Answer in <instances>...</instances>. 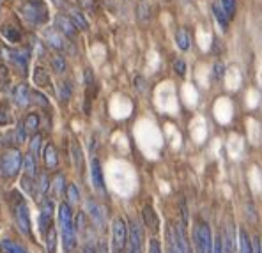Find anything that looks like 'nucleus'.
<instances>
[{"instance_id": "1", "label": "nucleus", "mask_w": 262, "mask_h": 253, "mask_svg": "<svg viewBox=\"0 0 262 253\" xmlns=\"http://www.w3.org/2000/svg\"><path fill=\"white\" fill-rule=\"evenodd\" d=\"M59 223H60V236H62V246L64 251L71 253L77 248V227H74V216H73V205L62 202L59 205Z\"/></svg>"}, {"instance_id": "2", "label": "nucleus", "mask_w": 262, "mask_h": 253, "mask_svg": "<svg viewBox=\"0 0 262 253\" xmlns=\"http://www.w3.org/2000/svg\"><path fill=\"white\" fill-rule=\"evenodd\" d=\"M20 13L23 20L34 27H41L50 20V11L45 0H25L20 6Z\"/></svg>"}, {"instance_id": "3", "label": "nucleus", "mask_w": 262, "mask_h": 253, "mask_svg": "<svg viewBox=\"0 0 262 253\" xmlns=\"http://www.w3.org/2000/svg\"><path fill=\"white\" fill-rule=\"evenodd\" d=\"M21 165H23V154L16 147H11L0 156V177L6 180L14 179L20 173Z\"/></svg>"}, {"instance_id": "4", "label": "nucleus", "mask_w": 262, "mask_h": 253, "mask_svg": "<svg viewBox=\"0 0 262 253\" xmlns=\"http://www.w3.org/2000/svg\"><path fill=\"white\" fill-rule=\"evenodd\" d=\"M11 198H13V214L16 220L18 229L25 236H32V227H30V209L23 197L18 191H11Z\"/></svg>"}, {"instance_id": "5", "label": "nucleus", "mask_w": 262, "mask_h": 253, "mask_svg": "<svg viewBox=\"0 0 262 253\" xmlns=\"http://www.w3.org/2000/svg\"><path fill=\"white\" fill-rule=\"evenodd\" d=\"M167 251L168 253H192L186 237V229L181 223H170L167 227Z\"/></svg>"}, {"instance_id": "6", "label": "nucleus", "mask_w": 262, "mask_h": 253, "mask_svg": "<svg viewBox=\"0 0 262 253\" xmlns=\"http://www.w3.org/2000/svg\"><path fill=\"white\" fill-rule=\"evenodd\" d=\"M193 244L197 253H211L213 251V232L207 222L197 220L193 227Z\"/></svg>"}, {"instance_id": "7", "label": "nucleus", "mask_w": 262, "mask_h": 253, "mask_svg": "<svg viewBox=\"0 0 262 253\" xmlns=\"http://www.w3.org/2000/svg\"><path fill=\"white\" fill-rule=\"evenodd\" d=\"M128 236H130V229H128L124 218H116L112 223V248L114 250L126 251Z\"/></svg>"}, {"instance_id": "8", "label": "nucleus", "mask_w": 262, "mask_h": 253, "mask_svg": "<svg viewBox=\"0 0 262 253\" xmlns=\"http://www.w3.org/2000/svg\"><path fill=\"white\" fill-rule=\"evenodd\" d=\"M53 214H55V204L50 198L41 200V209H39V232L41 236H45L48 232L50 227H53Z\"/></svg>"}, {"instance_id": "9", "label": "nucleus", "mask_w": 262, "mask_h": 253, "mask_svg": "<svg viewBox=\"0 0 262 253\" xmlns=\"http://www.w3.org/2000/svg\"><path fill=\"white\" fill-rule=\"evenodd\" d=\"M7 60L20 71L21 75L28 73V62H30V48H14L7 52Z\"/></svg>"}, {"instance_id": "10", "label": "nucleus", "mask_w": 262, "mask_h": 253, "mask_svg": "<svg viewBox=\"0 0 262 253\" xmlns=\"http://www.w3.org/2000/svg\"><path fill=\"white\" fill-rule=\"evenodd\" d=\"M45 41L48 43L50 48L55 50V52H59V53L60 52H73L74 53V50L71 48L67 38L60 34L57 28H48V30L45 32Z\"/></svg>"}, {"instance_id": "11", "label": "nucleus", "mask_w": 262, "mask_h": 253, "mask_svg": "<svg viewBox=\"0 0 262 253\" xmlns=\"http://www.w3.org/2000/svg\"><path fill=\"white\" fill-rule=\"evenodd\" d=\"M128 229H130L128 244L133 248V251L135 253H143V229H142V225H140V222L131 220L130 225H128Z\"/></svg>"}, {"instance_id": "12", "label": "nucleus", "mask_w": 262, "mask_h": 253, "mask_svg": "<svg viewBox=\"0 0 262 253\" xmlns=\"http://www.w3.org/2000/svg\"><path fill=\"white\" fill-rule=\"evenodd\" d=\"M55 28L60 32L62 35H66L67 39H77V34H78V28L77 25L71 21V18L64 13H59L55 16Z\"/></svg>"}, {"instance_id": "13", "label": "nucleus", "mask_w": 262, "mask_h": 253, "mask_svg": "<svg viewBox=\"0 0 262 253\" xmlns=\"http://www.w3.org/2000/svg\"><path fill=\"white\" fill-rule=\"evenodd\" d=\"M91 179H92V186L98 191L99 195H106V186H105V177H103V168H101V161L98 158H92L91 160Z\"/></svg>"}, {"instance_id": "14", "label": "nucleus", "mask_w": 262, "mask_h": 253, "mask_svg": "<svg viewBox=\"0 0 262 253\" xmlns=\"http://www.w3.org/2000/svg\"><path fill=\"white\" fill-rule=\"evenodd\" d=\"M87 212L91 216L92 223L96 225V229L103 230L105 229V212H103L101 205L94 200V198H89L87 200Z\"/></svg>"}, {"instance_id": "15", "label": "nucleus", "mask_w": 262, "mask_h": 253, "mask_svg": "<svg viewBox=\"0 0 262 253\" xmlns=\"http://www.w3.org/2000/svg\"><path fill=\"white\" fill-rule=\"evenodd\" d=\"M13 99L20 108L28 106V103L32 101V90H30V87H28V84H18L14 87Z\"/></svg>"}, {"instance_id": "16", "label": "nucleus", "mask_w": 262, "mask_h": 253, "mask_svg": "<svg viewBox=\"0 0 262 253\" xmlns=\"http://www.w3.org/2000/svg\"><path fill=\"white\" fill-rule=\"evenodd\" d=\"M50 177L48 173H38L35 177V190H34V198H38L39 202L45 200L46 198V193L50 191Z\"/></svg>"}, {"instance_id": "17", "label": "nucleus", "mask_w": 262, "mask_h": 253, "mask_svg": "<svg viewBox=\"0 0 262 253\" xmlns=\"http://www.w3.org/2000/svg\"><path fill=\"white\" fill-rule=\"evenodd\" d=\"M223 253H236V227L232 222L223 229Z\"/></svg>"}, {"instance_id": "18", "label": "nucleus", "mask_w": 262, "mask_h": 253, "mask_svg": "<svg viewBox=\"0 0 262 253\" xmlns=\"http://www.w3.org/2000/svg\"><path fill=\"white\" fill-rule=\"evenodd\" d=\"M43 161H45V167L48 170H55L59 167V153H57L55 146L52 142H48L45 146V151H43Z\"/></svg>"}, {"instance_id": "19", "label": "nucleus", "mask_w": 262, "mask_h": 253, "mask_svg": "<svg viewBox=\"0 0 262 253\" xmlns=\"http://www.w3.org/2000/svg\"><path fill=\"white\" fill-rule=\"evenodd\" d=\"M142 218H143V225H145L147 229H151L153 232L160 230V218H158L153 205H145V207L142 209Z\"/></svg>"}, {"instance_id": "20", "label": "nucleus", "mask_w": 262, "mask_h": 253, "mask_svg": "<svg viewBox=\"0 0 262 253\" xmlns=\"http://www.w3.org/2000/svg\"><path fill=\"white\" fill-rule=\"evenodd\" d=\"M69 156H71V161H73L74 168H77L78 172H84V151H82L80 143H78L77 140H71Z\"/></svg>"}, {"instance_id": "21", "label": "nucleus", "mask_w": 262, "mask_h": 253, "mask_svg": "<svg viewBox=\"0 0 262 253\" xmlns=\"http://www.w3.org/2000/svg\"><path fill=\"white\" fill-rule=\"evenodd\" d=\"M67 16H69L71 21L77 25L78 30H89V21H87V18H85V14L82 9L69 7V9H67Z\"/></svg>"}, {"instance_id": "22", "label": "nucleus", "mask_w": 262, "mask_h": 253, "mask_svg": "<svg viewBox=\"0 0 262 253\" xmlns=\"http://www.w3.org/2000/svg\"><path fill=\"white\" fill-rule=\"evenodd\" d=\"M21 170H23V173L25 175H28V177H38V160H35L34 156H32L30 153H27L23 156V165H21Z\"/></svg>"}, {"instance_id": "23", "label": "nucleus", "mask_w": 262, "mask_h": 253, "mask_svg": "<svg viewBox=\"0 0 262 253\" xmlns=\"http://www.w3.org/2000/svg\"><path fill=\"white\" fill-rule=\"evenodd\" d=\"M0 32H2V35L7 39L9 43H20L21 41V32L20 28L16 27V25H11V23H6L2 25V28H0Z\"/></svg>"}, {"instance_id": "24", "label": "nucleus", "mask_w": 262, "mask_h": 253, "mask_svg": "<svg viewBox=\"0 0 262 253\" xmlns=\"http://www.w3.org/2000/svg\"><path fill=\"white\" fill-rule=\"evenodd\" d=\"M23 126L25 129H27L28 135H35V133L39 131V126H41V115L39 114H28L27 117L23 119Z\"/></svg>"}, {"instance_id": "25", "label": "nucleus", "mask_w": 262, "mask_h": 253, "mask_svg": "<svg viewBox=\"0 0 262 253\" xmlns=\"http://www.w3.org/2000/svg\"><path fill=\"white\" fill-rule=\"evenodd\" d=\"M34 84L38 85V87H41V89H48V87L52 85L50 75H48V71H46L45 67L38 66L34 69Z\"/></svg>"}, {"instance_id": "26", "label": "nucleus", "mask_w": 262, "mask_h": 253, "mask_svg": "<svg viewBox=\"0 0 262 253\" xmlns=\"http://www.w3.org/2000/svg\"><path fill=\"white\" fill-rule=\"evenodd\" d=\"M66 177L62 175V173H57L55 177H53V180L50 183V188H52L53 191V197H62L64 193H66Z\"/></svg>"}, {"instance_id": "27", "label": "nucleus", "mask_w": 262, "mask_h": 253, "mask_svg": "<svg viewBox=\"0 0 262 253\" xmlns=\"http://www.w3.org/2000/svg\"><path fill=\"white\" fill-rule=\"evenodd\" d=\"M50 64H52V69L55 71L57 75H64V73H66L67 62H66V59H64L62 53H59V52L53 53L52 59H50Z\"/></svg>"}, {"instance_id": "28", "label": "nucleus", "mask_w": 262, "mask_h": 253, "mask_svg": "<svg viewBox=\"0 0 262 253\" xmlns=\"http://www.w3.org/2000/svg\"><path fill=\"white\" fill-rule=\"evenodd\" d=\"M45 239V246L48 253H57V229L55 227H50L48 232L43 236Z\"/></svg>"}, {"instance_id": "29", "label": "nucleus", "mask_w": 262, "mask_h": 253, "mask_svg": "<svg viewBox=\"0 0 262 253\" xmlns=\"http://www.w3.org/2000/svg\"><path fill=\"white\" fill-rule=\"evenodd\" d=\"M239 253H253V241L246 230H239Z\"/></svg>"}, {"instance_id": "30", "label": "nucleus", "mask_w": 262, "mask_h": 253, "mask_svg": "<svg viewBox=\"0 0 262 253\" xmlns=\"http://www.w3.org/2000/svg\"><path fill=\"white\" fill-rule=\"evenodd\" d=\"M213 14H214V18H216L218 25L221 27V30L227 32V28H229V20H231V18H229L227 14H225L223 7H220L218 4H214V6H213Z\"/></svg>"}, {"instance_id": "31", "label": "nucleus", "mask_w": 262, "mask_h": 253, "mask_svg": "<svg viewBox=\"0 0 262 253\" xmlns=\"http://www.w3.org/2000/svg\"><path fill=\"white\" fill-rule=\"evenodd\" d=\"M57 94H59V97H60L62 103H67V101L71 99V96H73V84H71L69 80L60 82L59 89H57Z\"/></svg>"}, {"instance_id": "32", "label": "nucleus", "mask_w": 262, "mask_h": 253, "mask_svg": "<svg viewBox=\"0 0 262 253\" xmlns=\"http://www.w3.org/2000/svg\"><path fill=\"white\" fill-rule=\"evenodd\" d=\"M41 143H43V135L41 133H35V135H32L30 142H28V147H30V151L28 153L32 154V156L38 160V156L41 154Z\"/></svg>"}, {"instance_id": "33", "label": "nucleus", "mask_w": 262, "mask_h": 253, "mask_svg": "<svg viewBox=\"0 0 262 253\" xmlns=\"http://www.w3.org/2000/svg\"><path fill=\"white\" fill-rule=\"evenodd\" d=\"M175 43H177V46L182 52H186V50L190 48V35L186 28H179L177 34H175Z\"/></svg>"}, {"instance_id": "34", "label": "nucleus", "mask_w": 262, "mask_h": 253, "mask_svg": "<svg viewBox=\"0 0 262 253\" xmlns=\"http://www.w3.org/2000/svg\"><path fill=\"white\" fill-rule=\"evenodd\" d=\"M136 13H138V20L140 21H147L151 18V6L147 0H140L138 6H136Z\"/></svg>"}, {"instance_id": "35", "label": "nucleus", "mask_w": 262, "mask_h": 253, "mask_svg": "<svg viewBox=\"0 0 262 253\" xmlns=\"http://www.w3.org/2000/svg\"><path fill=\"white\" fill-rule=\"evenodd\" d=\"M66 198H67V204H71V205H74V204L80 202V193H78V188L74 186L73 183L66 186Z\"/></svg>"}, {"instance_id": "36", "label": "nucleus", "mask_w": 262, "mask_h": 253, "mask_svg": "<svg viewBox=\"0 0 262 253\" xmlns=\"http://www.w3.org/2000/svg\"><path fill=\"white\" fill-rule=\"evenodd\" d=\"M0 246H2L4 253H27L20 244L14 243V241H11V239H4L2 243H0Z\"/></svg>"}, {"instance_id": "37", "label": "nucleus", "mask_w": 262, "mask_h": 253, "mask_svg": "<svg viewBox=\"0 0 262 253\" xmlns=\"http://www.w3.org/2000/svg\"><path fill=\"white\" fill-rule=\"evenodd\" d=\"M32 101H34L38 106H41V108H45V110H50V101H48V97L45 96V94H41V92H32Z\"/></svg>"}, {"instance_id": "38", "label": "nucleus", "mask_w": 262, "mask_h": 253, "mask_svg": "<svg viewBox=\"0 0 262 253\" xmlns=\"http://www.w3.org/2000/svg\"><path fill=\"white\" fill-rule=\"evenodd\" d=\"M21 188H23L25 191H27L28 195H32L34 197V190H35V179L34 177H28L23 173V177H21Z\"/></svg>"}, {"instance_id": "39", "label": "nucleus", "mask_w": 262, "mask_h": 253, "mask_svg": "<svg viewBox=\"0 0 262 253\" xmlns=\"http://www.w3.org/2000/svg\"><path fill=\"white\" fill-rule=\"evenodd\" d=\"M74 227H77V234H85V230H87V218H85V212H78L77 218H74Z\"/></svg>"}, {"instance_id": "40", "label": "nucleus", "mask_w": 262, "mask_h": 253, "mask_svg": "<svg viewBox=\"0 0 262 253\" xmlns=\"http://www.w3.org/2000/svg\"><path fill=\"white\" fill-rule=\"evenodd\" d=\"M14 136H16V142L18 143H25L28 133H27V129H25V126H23V121H20L16 124V129H14Z\"/></svg>"}, {"instance_id": "41", "label": "nucleus", "mask_w": 262, "mask_h": 253, "mask_svg": "<svg viewBox=\"0 0 262 253\" xmlns=\"http://www.w3.org/2000/svg\"><path fill=\"white\" fill-rule=\"evenodd\" d=\"M221 7H223L225 14L232 20L236 14V0H221Z\"/></svg>"}, {"instance_id": "42", "label": "nucleus", "mask_w": 262, "mask_h": 253, "mask_svg": "<svg viewBox=\"0 0 262 253\" xmlns=\"http://www.w3.org/2000/svg\"><path fill=\"white\" fill-rule=\"evenodd\" d=\"M211 253H223V234L218 232L213 236V251Z\"/></svg>"}, {"instance_id": "43", "label": "nucleus", "mask_w": 262, "mask_h": 253, "mask_svg": "<svg viewBox=\"0 0 262 253\" xmlns=\"http://www.w3.org/2000/svg\"><path fill=\"white\" fill-rule=\"evenodd\" d=\"M0 89H9V73H7V69L4 66H0Z\"/></svg>"}, {"instance_id": "44", "label": "nucleus", "mask_w": 262, "mask_h": 253, "mask_svg": "<svg viewBox=\"0 0 262 253\" xmlns=\"http://www.w3.org/2000/svg\"><path fill=\"white\" fill-rule=\"evenodd\" d=\"M77 2L84 11H96L98 9V2H96V0H77Z\"/></svg>"}, {"instance_id": "45", "label": "nucleus", "mask_w": 262, "mask_h": 253, "mask_svg": "<svg viewBox=\"0 0 262 253\" xmlns=\"http://www.w3.org/2000/svg\"><path fill=\"white\" fill-rule=\"evenodd\" d=\"M174 71L179 75V77H184L186 75V62L182 59L174 60Z\"/></svg>"}, {"instance_id": "46", "label": "nucleus", "mask_w": 262, "mask_h": 253, "mask_svg": "<svg viewBox=\"0 0 262 253\" xmlns=\"http://www.w3.org/2000/svg\"><path fill=\"white\" fill-rule=\"evenodd\" d=\"M13 122V119H11V114L9 110H6V108H0V126H7Z\"/></svg>"}, {"instance_id": "47", "label": "nucleus", "mask_w": 262, "mask_h": 253, "mask_svg": "<svg viewBox=\"0 0 262 253\" xmlns=\"http://www.w3.org/2000/svg\"><path fill=\"white\" fill-rule=\"evenodd\" d=\"M223 75H225L223 64H221V62H216V64H214V73H213L214 80H221V78H223Z\"/></svg>"}, {"instance_id": "48", "label": "nucleus", "mask_w": 262, "mask_h": 253, "mask_svg": "<svg viewBox=\"0 0 262 253\" xmlns=\"http://www.w3.org/2000/svg\"><path fill=\"white\" fill-rule=\"evenodd\" d=\"M253 253H262V239L260 237H255V239H253Z\"/></svg>"}, {"instance_id": "49", "label": "nucleus", "mask_w": 262, "mask_h": 253, "mask_svg": "<svg viewBox=\"0 0 262 253\" xmlns=\"http://www.w3.org/2000/svg\"><path fill=\"white\" fill-rule=\"evenodd\" d=\"M135 84H136V89L142 92V90H145V80H143L142 77H136L135 78Z\"/></svg>"}, {"instance_id": "50", "label": "nucleus", "mask_w": 262, "mask_h": 253, "mask_svg": "<svg viewBox=\"0 0 262 253\" xmlns=\"http://www.w3.org/2000/svg\"><path fill=\"white\" fill-rule=\"evenodd\" d=\"M96 253H108V246H106V243H99L98 244V250H96Z\"/></svg>"}, {"instance_id": "51", "label": "nucleus", "mask_w": 262, "mask_h": 253, "mask_svg": "<svg viewBox=\"0 0 262 253\" xmlns=\"http://www.w3.org/2000/svg\"><path fill=\"white\" fill-rule=\"evenodd\" d=\"M53 4H55L57 7H64L66 6V0H52Z\"/></svg>"}, {"instance_id": "52", "label": "nucleus", "mask_w": 262, "mask_h": 253, "mask_svg": "<svg viewBox=\"0 0 262 253\" xmlns=\"http://www.w3.org/2000/svg\"><path fill=\"white\" fill-rule=\"evenodd\" d=\"M84 253H96V250H94V248H92V246H87V248H85V251Z\"/></svg>"}]
</instances>
